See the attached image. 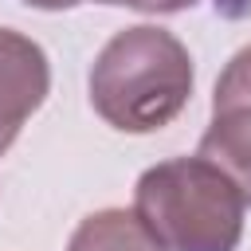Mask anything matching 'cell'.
Returning a JSON list of instances; mask_svg holds the SVG:
<instances>
[{"label": "cell", "mask_w": 251, "mask_h": 251, "mask_svg": "<svg viewBox=\"0 0 251 251\" xmlns=\"http://www.w3.org/2000/svg\"><path fill=\"white\" fill-rule=\"evenodd\" d=\"M106 4H122V8L149 12V16H169V12H184V8H192L196 0H106Z\"/></svg>", "instance_id": "cell-7"}, {"label": "cell", "mask_w": 251, "mask_h": 251, "mask_svg": "<svg viewBox=\"0 0 251 251\" xmlns=\"http://www.w3.org/2000/svg\"><path fill=\"white\" fill-rule=\"evenodd\" d=\"M98 4H106V0H98Z\"/></svg>", "instance_id": "cell-9"}, {"label": "cell", "mask_w": 251, "mask_h": 251, "mask_svg": "<svg viewBox=\"0 0 251 251\" xmlns=\"http://www.w3.org/2000/svg\"><path fill=\"white\" fill-rule=\"evenodd\" d=\"M196 157L216 165L251 204V106L212 110V122L196 145Z\"/></svg>", "instance_id": "cell-4"}, {"label": "cell", "mask_w": 251, "mask_h": 251, "mask_svg": "<svg viewBox=\"0 0 251 251\" xmlns=\"http://www.w3.org/2000/svg\"><path fill=\"white\" fill-rule=\"evenodd\" d=\"M243 192L204 157H173L137 176L133 212L165 251H235Z\"/></svg>", "instance_id": "cell-2"}, {"label": "cell", "mask_w": 251, "mask_h": 251, "mask_svg": "<svg viewBox=\"0 0 251 251\" xmlns=\"http://www.w3.org/2000/svg\"><path fill=\"white\" fill-rule=\"evenodd\" d=\"M67 251H165L133 208H102L90 212L75 231Z\"/></svg>", "instance_id": "cell-5"}, {"label": "cell", "mask_w": 251, "mask_h": 251, "mask_svg": "<svg viewBox=\"0 0 251 251\" xmlns=\"http://www.w3.org/2000/svg\"><path fill=\"white\" fill-rule=\"evenodd\" d=\"M47 90H51V63L43 47L16 27H0V153L43 106Z\"/></svg>", "instance_id": "cell-3"}, {"label": "cell", "mask_w": 251, "mask_h": 251, "mask_svg": "<svg viewBox=\"0 0 251 251\" xmlns=\"http://www.w3.org/2000/svg\"><path fill=\"white\" fill-rule=\"evenodd\" d=\"M224 106H251V43L239 47L216 78L212 110H224Z\"/></svg>", "instance_id": "cell-6"}, {"label": "cell", "mask_w": 251, "mask_h": 251, "mask_svg": "<svg viewBox=\"0 0 251 251\" xmlns=\"http://www.w3.org/2000/svg\"><path fill=\"white\" fill-rule=\"evenodd\" d=\"M27 8H39V12H63V8H75L82 0H24Z\"/></svg>", "instance_id": "cell-8"}, {"label": "cell", "mask_w": 251, "mask_h": 251, "mask_svg": "<svg viewBox=\"0 0 251 251\" xmlns=\"http://www.w3.org/2000/svg\"><path fill=\"white\" fill-rule=\"evenodd\" d=\"M192 82L188 47L157 24H137L114 31L98 51L90 67V106L122 133H153L188 106Z\"/></svg>", "instance_id": "cell-1"}]
</instances>
